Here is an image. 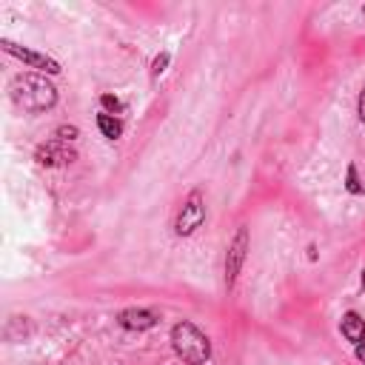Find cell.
Instances as JSON below:
<instances>
[{"instance_id":"6da1fadb","label":"cell","mask_w":365,"mask_h":365,"mask_svg":"<svg viewBox=\"0 0 365 365\" xmlns=\"http://www.w3.org/2000/svg\"><path fill=\"white\" fill-rule=\"evenodd\" d=\"M9 94L14 100L17 108L23 111H31V114H40V111H48L54 103H57V88L51 80H46V74H17L9 86Z\"/></svg>"},{"instance_id":"7a4b0ae2","label":"cell","mask_w":365,"mask_h":365,"mask_svg":"<svg viewBox=\"0 0 365 365\" xmlns=\"http://www.w3.org/2000/svg\"><path fill=\"white\" fill-rule=\"evenodd\" d=\"M171 348L185 365H202L211 356V339L188 319H182L171 328Z\"/></svg>"},{"instance_id":"3957f363","label":"cell","mask_w":365,"mask_h":365,"mask_svg":"<svg viewBox=\"0 0 365 365\" xmlns=\"http://www.w3.org/2000/svg\"><path fill=\"white\" fill-rule=\"evenodd\" d=\"M202 222H205V202H202V197L194 191V194L182 202V208H180V214H177L174 231H177L180 237H191Z\"/></svg>"},{"instance_id":"277c9868","label":"cell","mask_w":365,"mask_h":365,"mask_svg":"<svg viewBox=\"0 0 365 365\" xmlns=\"http://www.w3.org/2000/svg\"><path fill=\"white\" fill-rule=\"evenodd\" d=\"M245 251H248V228H237V234H234V240L228 242V251H225V285L228 288H234V282L242 271Z\"/></svg>"},{"instance_id":"5b68a950","label":"cell","mask_w":365,"mask_h":365,"mask_svg":"<svg viewBox=\"0 0 365 365\" xmlns=\"http://www.w3.org/2000/svg\"><path fill=\"white\" fill-rule=\"evenodd\" d=\"M0 46H3L11 57L23 60L29 68H37V71H43V74H60V63L51 60V57H46V54H37V51H31V48H23V46H17V43H11V40H3Z\"/></svg>"},{"instance_id":"8992f818","label":"cell","mask_w":365,"mask_h":365,"mask_svg":"<svg viewBox=\"0 0 365 365\" xmlns=\"http://www.w3.org/2000/svg\"><path fill=\"white\" fill-rule=\"evenodd\" d=\"M34 157H37L40 165H66V163H71L77 154H74L68 145H63V140H51V143H43Z\"/></svg>"},{"instance_id":"52a82bcc","label":"cell","mask_w":365,"mask_h":365,"mask_svg":"<svg viewBox=\"0 0 365 365\" xmlns=\"http://www.w3.org/2000/svg\"><path fill=\"white\" fill-rule=\"evenodd\" d=\"M117 322L125 331H148V328L157 325V314L154 311H145V308H125V311H120Z\"/></svg>"},{"instance_id":"ba28073f","label":"cell","mask_w":365,"mask_h":365,"mask_svg":"<svg viewBox=\"0 0 365 365\" xmlns=\"http://www.w3.org/2000/svg\"><path fill=\"white\" fill-rule=\"evenodd\" d=\"M339 331H342V336H345L348 342H354V345L365 342V319H362L356 311H348V314H342Z\"/></svg>"},{"instance_id":"9c48e42d","label":"cell","mask_w":365,"mask_h":365,"mask_svg":"<svg viewBox=\"0 0 365 365\" xmlns=\"http://www.w3.org/2000/svg\"><path fill=\"white\" fill-rule=\"evenodd\" d=\"M97 128H100V134L108 137V140H117V137L123 134V123H120V117L106 114V111L97 114Z\"/></svg>"},{"instance_id":"30bf717a","label":"cell","mask_w":365,"mask_h":365,"mask_svg":"<svg viewBox=\"0 0 365 365\" xmlns=\"http://www.w3.org/2000/svg\"><path fill=\"white\" fill-rule=\"evenodd\" d=\"M100 106L106 108V114H114V111H123V108H125L114 94H103V97H100Z\"/></svg>"},{"instance_id":"8fae6325","label":"cell","mask_w":365,"mask_h":365,"mask_svg":"<svg viewBox=\"0 0 365 365\" xmlns=\"http://www.w3.org/2000/svg\"><path fill=\"white\" fill-rule=\"evenodd\" d=\"M168 60H171V54H168V51H163V54H157V57H154V66H151V74H154V77H160V74L165 71V66H168Z\"/></svg>"},{"instance_id":"7c38bea8","label":"cell","mask_w":365,"mask_h":365,"mask_svg":"<svg viewBox=\"0 0 365 365\" xmlns=\"http://www.w3.org/2000/svg\"><path fill=\"white\" fill-rule=\"evenodd\" d=\"M77 125H60L57 128V140H63V143H68V140H77Z\"/></svg>"},{"instance_id":"4fadbf2b","label":"cell","mask_w":365,"mask_h":365,"mask_svg":"<svg viewBox=\"0 0 365 365\" xmlns=\"http://www.w3.org/2000/svg\"><path fill=\"white\" fill-rule=\"evenodd\" d=\"M345 188H348L351 194H359V191H362V185H359V180H356V168H354V165H348V182H345Z\"/></svg>"},{"instance_id":"5bb4252c","label":"cell","mask_w":365,"mask_h":365,"mask_svg":"<svg viewBox=\"0 0 365 365\" xmlns=\"http://www.w3.org/2000/svg\"><path fill=\"white\" fill-rule=\"evenodd\" d=\"M356 108H359V120L365 123V88H362V94H359V106H356Z\"/></svg>"},{"instance_id":"9a60e30c","label":"cell","mask_w":365,"mask_h":365,"mask_svg":"<svg viewBox=\"0 0 365 365\" xmlns=\"http://www.w3.org/2000/svg\"><path fill=\"white\" fill-rule=\"evenodd\" d=\"M356 359L365 365V342H359V345H356Z\"/></svg>"},{"instance_id":"2e32d148","label":"cell","mask_w":365,"mask_h":365,"mask_svg":"<svg viewBox=\"0 0 365 365\" xmlns=\"http://www.w3.org/2000/svg\"><path fill=\"white\" fill-rule=\"evenodd\" d=\"M362 285H365V271H362Z\"/></svg>"},{"instance_id":"e0dca14e","label":"cell","mask_w":365,"mask_h":365,"mask_svg":"<svg viewBox=\"0 0 365 365\" xmlns=\"http://www.w3.org/2000/svg\"><path fill=\"white\" fill-rule=\"evenodd\" d=\"M362 11H365V9H362Z\"/></svg>"}]
</instances>
